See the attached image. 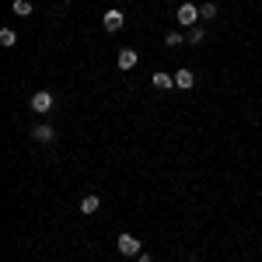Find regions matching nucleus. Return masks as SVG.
<instances>
[{"label":"nucleus","instance_id":"10","mask_svg":"<svg viewBox=\"0 0 262 262\" xmlns=\"http://www.w3.org/2000/svg\"><path fill=\"white\" fill-rule=\"evenodd\" d=\"M14 14H18V18H28V14H32V4H28V0H14Z\"/></svg>","mask_w":262,"mask_h":262},{"label":"nucleus","instance_id":"2","mask_svg":"<svg viewBox=\"0 0 262 262\" xmlns=\"http://www.w3.org/2000/svg\"><path fill=\"white\" fill-rule=\"evenodd\" d=\"M116 248H119V255H126V259H133V255H140V248H143V245L137 242L133 234H126V231H122L119 238H116Z\"/></svg>","mask_w":262,"mask_h":262},{"label":"nucleus","instance_id":"5","mask_svg":"<svg viewBox=\"0 0 262 262\" xmlns=\"http://www.w3.org/2000/svg\"><path fill=\"white\" fill-rule=\"evenodd\" d=\"M116 63H119V70H133V67L140 63V56H137V49H119Z\"/></svg>","mask_w":262,"mask_h":262},{"label":"nucleus","instance_id":"9","mask_svg":"<svg viewBox=\"0 0 262 262\" xmlns=\"http://www.w3.org/2000/svg\"><path fill=\"white\" fill-rule=\"evenodd\" d=\"M98 206H101L98 196H84V200H81V213H88V217H91V213H98Z\"/></svg>","mask_w":262,"mask_h":262},{"label":"nucleus","instance_id":"6","mask_svg":"<svg viewBox=\"0 0 262 262\" xmlns=\"http://www.w3.org/2000/svg\"><path fill=\"white\" fill-rule=\"evenodd\" d=\"M32 137H35L39 143H53V140H56V129H53L49 122H39V126L32 129Z\"/></svg>","mask_w":262,"mask_h":262},{"label":"nucleus","instance_id":"3","mask_svg":"<svg viewBox=\"0 0 262 262\" xmlns=\"http://www.w3.org/2000/svg\"><path fill=\"white\" fill-rule=\"evenodd\" d=\"M32 108H35L39 116H46V112H53V108H56V98H53L49 91H35V95H32Z\"/></svg>","mask_w":262,"mask_h":262},{"label":"nucleus","instance_id":"11","mask_svg":"<svg viewBox=\"0 0 262 262\" xmlns=\"http://www.w3.org/2000/svg\"><path fill=\"white\" fill-rule=\"evenodd\" d=\"M182 42H185V39H182V32H168V35H164V46H171V49H179Z\"/></svg>","mask_w":262,"mask_h":262},{"label":"nucleus","instance_id":"7","mask_svg":"<svg viewBox=\"0 0 262 262\" xmlns=\"http://www.w3.org/2000/svg\"><path fill=\"white\" fill-rule=\"evenodd\" d=\"M150 84H154L158 91H164V88H175V74H164V70H158V74L150 77Z\"/></svg>","mask_w":262,"mask_h":262},{"label":"nucleus","instance_id":"13","mask_svg":"<svg viewBox=\"0 0 262 262\" xmlns=\"http://www.w3.org/2000/svg\"><path fill=\"white\" fill-rule=\"evenodd\" d=\"M14 42H18V35H14L11 28H4V32H0V46H14Z\"/></svg>","mask_w":262,"mask_h":262},{"label":"nucleus","instance_id":"8","mask_svg":"<svg viewBox=\"0 0 262 262\" xmlns=\"http://www.w3.org/2000/svg\"><path fill=\"white\" fill-rule=\"evenodd\" d=\"M196 84V77L189 74V70H175V88H182V91H189Z\"/></svg>","mask_w":262,"mask_h":262},{"label":"nucleus","instance_id":"12","mask_svg":"<svg viewBox=\"0 0 262 262\" xmlns=\"http://www.w3.org/2000/svg\"><path fill=\"white\" fill-rule=\"evenodd\" d=\"M200 18H203V21L217 18V4H203V7H200Z\"/></svg>","mask_w":262,"mask_h":262},{"label":"nucleus","instance_id":"15","mask_svg":"<svg viewBox=\"0 0 262 262\" xmlns=\"http://www.w3.org/2000/svg\"><path fill=\"white\" fill-rule=\"evenodd\" d=\"M137 262H154V259H150V255H143V252H140V255H137Z\"/></svg>","mask_w":262,"mask_h":262},{"label":"nucleus","instance_id":"1","mask_svg":"<svg viewBox=\"0 0 262 262\" xmlns=\"http://www.w3.org/2000/svg\"><path fill=\"white\" fill-rule=\"evenodd\" d=\"M175 21H179L182 28H196V21H200V7H196V4H182L179 11H175Z\"/></svg>","mask_w":262,"mask_h":262},{"label":"nucleus","instance_id":"4","mask_svg":"<svg viewBox=\"0 0 262 262\" xmlns=\"http://www.w3.org/2000/svg\"><path fill=\"white\" fill-rule=\"evenodd\" d=\"M101 25H105V32H119L122 25H126V18H122V11H105Z\"/></svg>","mask_w":262,"mask_h":262},{"label":"nucleus","instance_id":"14","mask_svg":"<svg viewBox=\"0 0 262 262\" xmlns=\"http://www.w3.org/2000/svg\"><path fill=\"white\" fill-rule=\"evenodd\" d=\"M189 42H192V46H200V42H203V28H200V25L189 28Z\"/></svg>","mask_w":262,"mask_h":262}]
</instances>
